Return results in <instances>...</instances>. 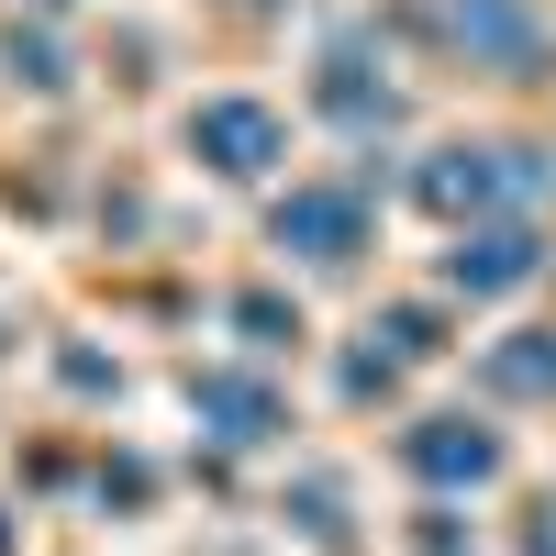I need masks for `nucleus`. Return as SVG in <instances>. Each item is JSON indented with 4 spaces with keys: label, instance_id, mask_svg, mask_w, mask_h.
Wrapping results in <instances>:
<instances>
[{
    "label": "nucleus",
    "instance_id": "f257e3e1",
    "mask_svg": "<svg viewBox=\"0 0 556 556\" xmlns=\"http://www.w3.org/2000/svg\"><path fill=\"white\" fill-rule=\"evenodd\" d=\"M501 456H513V445H501L490 424H468V412H434V424L401 434V468L424 479V490H445V501H456V490H490Z\"/></svg>",
    "mask_w": 556,
    "mask_h": 556
},
{
    "label": "nucleus",
    "instance_id": "f03ea898",
    "mask_svg": "<svg viewBox=\"0 0 556 556\" xmlns=\"http://www.w3.org/2000/svg\"><path fill=\"white\" fill-rule=\"evenodd\" d=\"M190 401L223 424V445H278V401L256 379H235V367H212V379H190Z\"/></svg>",
    "mask_w": 556,
    "mask_h": 556
},
{
    "label": "nucleus",
    "instance_id": "7ed1b4c3",
    "mask_svg": "<svg viewBox=\"0 0 556 556\" xmlns=\"http://www.w3.org/2000/svg\"><path fill=\"white\" fill-rule=\"evenodd\" d=\"M445 278H456V290H523V278H534V235H468V245H456L445 256Z\"/></svg>",
    "mask_w": 556,
    "mask_h": 556
},
{
    "label": "nucleus",
    "instance_id": "20e7f679",
    "mask_svg": "<svg viewBox=\"0 0 556 556\" xmlns=\"http://www.w3.org/2000/svg\"><path fill=\"white\" fill-rule=\"evenodd\" d=\"M490 390H513V401H556V334H513V356H490Z\"/></svg>",
    "mask_w": 556,
    "mask_h": 556
},
{
    "label": "nucleus",
    "instance_id": "39448f33",
    "mask_svg": "<svg viewBox=\"0 0 556 556\" xmlns=\"http://www.w3.org/2000/svg\"><path fill=\"white\" fill-rule=\"evenodd\" d=\"M212 146L235 156V178H256V167L278 156V123H267V112H245V101H223V112H212Z\"/></svg>",
    "mask_w": 556,
    "mask_h": 556
},
{
    "label": "nucleus",
    "instance_id": "423d86ee",
    "mask_svg": "<svg viewBox=\"0 0 556 556\" xmlns=\"http://www.w3.org/2000/svg\"><path fill=\"white\" fill-rule=\"evenodd\" d=\"M323 245V267H345V245H356V212L345 201H301V212H278V245Z\"/></svg>",
    "mask_w": 556,
    "mask_h": 556
},
{
    "label": "nucleus",
    "instance_id": "0eeeda50",
    "mask_svg": "<svg viewBox=\"0 0 556 556\" xmlns=\"http://www.w3.org/2000/svg\"><path fill=\"white\" fill-rule=\"evenodd\" d=\"M290 513H301L312 545H345V534H356V523H345V479H301V490H290Z\"/></svg>",
    "mask_w": 556,
    "mask_h": 556
},
{
    "label": "nucleus",
    "instance_id": "6e6552de",
    "mask_svg": "<svg viewBox=\"0 0 556 556\" xmlns=\"http://www.w3.org/2000/svg\"><path fill=\"white\" fill-rule=\"evenodd\" d=\"M468 545H479V534H468V513H456L445 490L424 501V513H412V556H468Z\"/></svg>",
    "mask_w": 556,
    "mask_h": 556
},
{
    "label": "nucleus",
    "instance_id": "1a4fd4ad",
    "mask_svg": "<svg viewBox=\"0 0 556 556\" xmlns=\"http://www.w3.org/2000/svg\"><path fill=\"white\" fill-rule=\"evenodd\" d=\"M523 556H556V501H534V523H523Z\"/></svg>",
    "mask_w": 556,
    "mask_h": 556
},
{
    "label": "nucleus",
    "instance_id": "9d476101",
    "mask_svg": "<svg viewBox=\"0 0 556 556\" xmlns=\"http://www.w3.org/2000/svg\"><path fill=\"white\" fill-rule=\"evenodd\" d=\"M0 556H23V513H12V501H0Z\"/></svg>",
    "mask_w": 556,
    "mask_h": 556
}]
</instances>
